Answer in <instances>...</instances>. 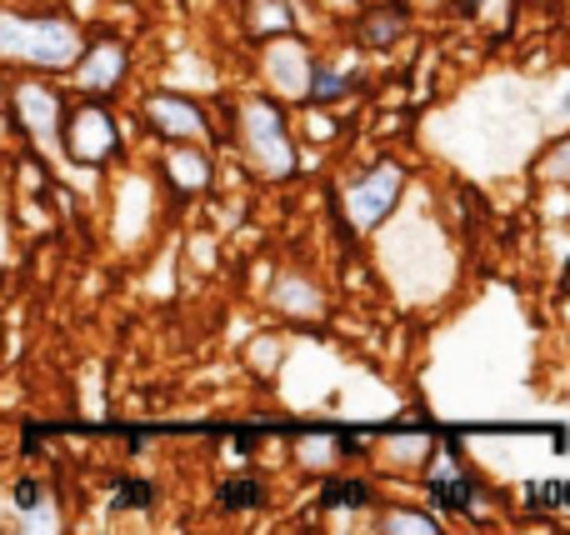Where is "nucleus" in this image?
I'll list each match as a JSON object with an SVG mask.
<instances>
[{
  "instance_id": "obj_1",
  "label": "nucleus",
  "mask_w": 570,
  "mask_h": 535,
  "mask_svg": "<svg viewBox=\"0 0 570 535\" xmlns=\"http://www.w3.org/2000/svg\"><path fill=\"white\" fill-rule=\"evenodd\" d=\"M0 40H6V56L16 60H30V66L40 70H56V66H70V60H80V30L70 26V20H56V16H6V26H0Z\"/></svg>"
},
{
  "instance_id": "obj_2",
  "label": "nucleus",
  "mask_w": 570,
  "mask_h": 535,
  "mask_svg": "<svg viewBox=\"0 0 570 535\" xmlns=\"http://www.w3.org/2000/svg\"><path fill=\"white\" fill-rule=\"evenodd\" d=\"M240 146H246V160L261 176H295V146L276 100H240Z\"/></svg>"
},
{
  "instance_id": "obj_3",
  "label": "nucleus",
  "mask_w": 570,
  "mask_h": 535,
  "mask_svg": "<svg viewBox=\"0 0 570 535\" xmlns=\"http://www.w3.org/2000/svg\"><path fill=\"white\" fill-rule=\"evenodd\" d=\"M401 190H405V170L395 166V160H381V166L361 170V176L345 186V216H351V226L355 230H375L395 210Z\"/></svg>"
},
{
  "instance_id": "obj_4",
  "label": "nucleus",
  "mask_w": 570,
  "mask_h": 535,
  "mask_svg": "<svg viewBox=\"0 0 570 535\" xmlns=\"http://www.w3.org/2000/svg\"><path fill=\"white\" fill-rule=\"evenodd\" d=\"M60 140H66V156L76 160V166H106V160H116L120 146H126L116 116H110L106 106H76L66 116Z\"/></svg>"
},
{
  "instance_id": "obj_5",
  "label": "nucleus",
  "mask_w": 570,
  "mask_h": 535,
  "mask_svg": "<svg viewBox=\"0 0 570 535\" xmlns=\"http://www.w3.org/2000/svg\"><path fill=\"white\" fill-rule=\"evenodd\" d=\"M10 120H16L20 130H26L36 146H50V140L60 136V120H66V110H60V96L50 86H40V80H20L16 90H10Z\"/></svg>"
},
{
  "instance_id": "obj_6",
  "label": "nucleus",
  "mask_w": 570,
  "mask_h": 535,
  "mask_svg": "<svg viewBox=\"0 0 570 535\" xmlns=\"http://www.w3.org/2000/svg\"><path fill=\"white\" fill-rule=\"evenodd\" d=\"M120 80H126V40H116V36L86 40V50L76 60V86L100 100L110 90H120Z\"/></svg>"
},
{
  "instance_id": "obj_7",
  "label": "nucleus",
  "mask_w": 570,
  "mask_h": 535,
  "mask_svg": "<svg viewBox=\"0 0 570 535\" xmlns=\"http://www.w3.org/2000/svg\"><path fill=\"white\" fill-rule=\"evenodd\" d=\"M146 120L170 140H206V110L180 100V96H150Z\"/></svg>"
},
{
  "instance_id": "obj_8",
  "label": "nucleus",
  "mask_w": 570,
  "mask_h": 535,
  "mask_svg": "<svg viewBox=\"0 0 570 535\" xmlns=\"http://www.w3.org/2000/svg\"><path fill=\"white\" fill-rule=\"evenodd\" d=\"M266 76H271V86H276L281 96H305V90H311L315 66L305 60V50L295 46V40H276L271 56H266Z\"/></svg>"
},
{
  "instance_id": "obj_9",
  "label": "nucleus",
  "mask_w": 570,
  "mask_h": 535,
  "mask_svg": "<svg viewBox=\"0 0 570 535\" xmlns=\"http://www.w3.org/2000/svg\"><path fill=\"white\" fill-rule=\"evenodd\" d=\"M431 501L441 511H471L475 506V480L465 476L461 466H455V460H435L431 466Z\"/></svg>"
},
{
  "instance_id": "obj_10",
  "label": "nucleus",
  "mask_w": 570,
  "mask_h": 535,
  "mask_svg": "<svg viewBox=\"0 0 570 535\" xmlns=\"http://www.w3.org/2000/svg\"><path fill=\"white\" fill-rule=\"evenodd\" d=\"M401 30H405L401 6H381V10H365L361 26H355V36H361V46L385 50V46H395V40H401Z\"/></svg>"
},
{
  "instance_id": "obj_11",
  "label": "nucleus",
  "mask_w": 570,
  "mask_h": 535,
  "mask_svg": "<svg viewBox=\"0 0 570 535\" xmlns=\"http://www.w3.org/2000/svg\"><path fill=\"white\" fill-rule=\"evenodd\" d=\"M166 180L176 190H200L210 180V166L200 150H176V156H166Z\"/></svg>"
},
{
  "instance_id": "obj_12",
  "label": "nucleus",
  "mask_w": 570,
  "mask_h": 535,
  "mask_svg": "<svg viewBox=\"0 0 570 535\" xmlns=\"http://www.w3.org/2000/svg\"><path fill=\"white\" fill-rule=\"evenodd\" d=\"M321 506L325 511H341V506H371V486H361V480H351V476H341V480H331V486L321 491Z\"/></svg>"
},
{
  "instance_id": "obj_13",
  "label": "nucleus",
  "mask_w": 570,
  "mask_h": 535,
  "mask_svg": "<svg viewBox=\"0 0 570 535\" xmlns=\"http://www.w3.org/2000/svg\"><path fill=\"white\" fill-rule=\"evenodd\" d=\"M261 480L256 476H236V480H226V486H220V506L226 511H256L261 506Z\"/></svg>"
},
{
  "instance_id": "obj_14",
  "label": "nucleus",
  "mask_w": 570,
  "mask_h": 535,
  "mask_svg": "<svg viewBox=\"0 0 570 535\" xmlns=\"http://www.w3.org/2000/svg\"><path fill=\"white\" fill-rule=\"evenodd\" d=\"M351 90H355L351 76H341L335 66H315V76H311V96L315 100H341V96H351Z\"/></svg>"
},
{
  "instance_id": "obj_15",
  "label": "nucleus",
  "mask_w": 570,
  "mask_h": 535,
  "mask_svg": "<svg viewBox=\"0 0 570 535\" xmlns=\"http://www.w3.org/2000/svg\"><path fill=\"white\" fill-rule=\"evenodd\" d=\"M150 501H156V486L140 476H126L116 486V511H136V506H150Z\"/></svg>"
},
{
  "instance_id": "obj_16",
  "label": "nucleus",
  "mask_w": 570,
  "mask_h": 535,
  "mask_svg": "<svg viewBox=\"0 0 570 535\" xmlns=\"http://www.w3.org/2000/svg\"><path fill=\"white\" fill-rule=\"evenodd\" d=\"M381 531H421V535H435L441 526H435L431 516H421V511H391V516L381 521Z\"/></svg>"
},
{
  "instance_id": "obj_17",
  "label": "nucleus",
  "mask_w": 570,
  "mask_h": 535,
  "mask_svg": "<svg viewBox=\"0 0 570 535\" xmlns=\"http://www.w3.org/2000/svg\"><path fill=\"white\" fill-rule=\"evenodd\" d=\"M541 176H546V180H570V140H561V146H556L551 156H546Z\"/></svg>"
},
{
  "instance_id": "obj_18",
  "label": "nucleus",
  "mask_w": 570,
  "mask_h": 535,
  "mask_svg": "<svg viewBox=\"0 0 570 535\" xmlns=\"http://www.w3.org/2000/svg\"><path fill=\"white\" fill-rule=\"evenodd\" d=\"M10 501H16V511H30V506H40V501H46V486H40V480H16V491H10Z\"/></svg>"
},
{
  "instance_id": "obj_19",
  "label": "nucleus",
  "mask_w": 570,
  "mask_h": 535,
  "mask_svg": "<svg viewBox=\"0 0 570 535\" xmlns=\"http://www.w3.org/2000/svg\"><path fill=\"white\" fill-rule=\"evenodd\" d=\"M535 501H551V506H566V511H570V480H561V486L535 491Z\"/></svg>"
},
{
  "instance_id": "obj_20",
  "label": "nucleus",
  "mask_w": 570,
  "mask_h": 535,
  "mask_svg": "<svg viewBox=\"0 0 570 535\" xmlns=\"http://www.w3.org/2000/svg\"><path fill=\"white\" fill-rule=\"evenodd\" d=\"M561 116L570 120V90H566V100H561Z\"/></svg>"
},
{
  "instance_id": "obj_21",
  "label": "nucleus",
  "mask_w": 570,
  "mask_h": 535,
  "mask_svg": "<svg viewBox=\"0 0 570 535\" xmlns=\"http://www.w3.org/2000/svg\"><path fill=\"white\" fill-rule=\"evenodd\" d=\"M566 286H570V276H566Z\"/></svg>"
}]
</instances>
